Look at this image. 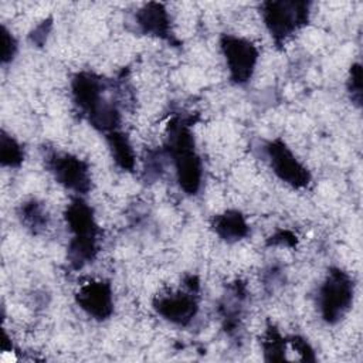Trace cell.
I'll list each match as a JSON object with an SVG mask.
<instances>
[{"label":"cell","mask_w":363,"mask_h":363,"mask_svg":"<svg viewBox=\"0 0 363 363\" xmlns=\"http://www.w3.org/2000/svg\"><path fill=\"white\" fill-rule=\"evenodd\" d=\"M105 139L115 164L125 172H132L136 164V156L129 138L118 129L106 133Z\"/></svg>","instance_id":"obj_13"},{"label":"cell","mask_w":363,"mask_h":363,"mask_svg":"<svg viewBox=\"0 0 363 363\" xmlns=\"http://www.w3.org/2000/svg\"><path fill=\"white\" fill-rule=\"evenodd\" d=\"M24 160L21 145L6 130L0 133V163L4 167H18Z\"/></svg>","instance_id":"obj_16"},{"label":"cell","mask_w":363,"mask_h":363,"mask_svg":"<svg viewBox=\"0 0 363 363\" xmlns=\"http://www.w3.org/2000/svg\"><path fill=\"white\" fill-rule=\"evenodd\" d=\"M45 166L55 182L77 193L86 194L91 190V173L85 160L68 152L51 150L45 155Z\"/></svg>","instance_id":"obj_6"},{"label":"cell","mask_w":363,"mask_h":363,"mask_svg":"<svg viewBox=\"0 0 363 363\" xmlns=\"http://www.w3.org/2000/svg\"><path fill=\"white\" fill-rule=\"evenodd\" d=\"M261 345H262L265 360L281 362L286 359L288 340L281 335V332L274 325H268Z\"/></svg>","instance_id":"obj_15"},{"label":"cell","mask_w":363,"mask_h":363,"mask_svg":"<svg viewBox=\"0 0 363 363\" xmlns=\"http://www.w3.org/2000/svg\"><path fill=\"white\" fill-rule=\"evenodd\" d=\"M190 121L174 116L166 128L164 153L172 159L180 189L186 194H197L203 180V164L196 150Z\"/></svg>","instance_id":"obj_1"},{"label":"cell","mask_w":363,"mask_h":363,"mask_svg":"<svg viewBox=\"0 0 363 363\" xmlns=\"http://www.w3.org/2000/svg\"><path fill=\"white\" fill-rule=\"evenodd\" d=\"M213 231L225 242H235L250 234L245 216L238 210H225L211 220Z\"/></svg>","instance_id":"obj_12"},{"label":"cell","mask_w":363,"mask_h":363,"mask_svg":"<svg viewBox=\"0 0 363 363\" xmlns=\"http://www.w3.org/2000/svg\"><path fill=\"white\" fill-rule=\"evenodd\" d=\"M186 288L187 291L167 292L156 296L153 299V309L156 313L173 325L187 326L199 312V289Z\"/></svg>","instance_id":"obj_9"},{"label":"cell","mask_w":363,"mask_h":363,"mask_svg":"<svg viewBox=\"0 0 363 363\" xmlns=\"http://www.w3.org/2000/svg\"><path fill=\"white\" fill-rule=\"evenodd\" d=\"M309 13L311 3L303 0H268L261 4L264 24L278 47L308 24Z\"/></svg>","instance_id":"obj_3"},{"label":"cell","mask_w":363,"mask_h":363,"mask_svg":"<svg viewBox=\"0 0 363 363\" xmlns=\"http://www.w3.org/2000/svg\"><path fill=\"white\" fill-rule=\"evenodd\" d=\"M0 47H1V51H0V60H1V64L6 65L9 62L13 61V58L16 57V52H17V41L14 38V35L9 31V28L6 26L1 24L0 27Z\"/></svg>","instance_id":"obj_17"},{"label":"cell","mask_w":363,"mask_h":363,"mask_svg":"<svg viewBox=\"0 0 363 363\" xmlns=\"http://www.w3.org/2000/svg\"><path fill=\"white\" fill-rule=\"evenodd\" d=\"M75 302L89 318L106 320L113 313V292L109 281L91 279L75 292Z\"/></svg>","instance_id":"obj_10"},{"label":"cell","mask_w":363,"mask_h":363,"mask_svg":"<svg viewBox=\"0 0 363 363\" xmlns=\"http://www.w3.org/2000/svg\"><path fill=\"white\" fill-rule=\"evenodd\" d=\"M354 298L352 277L339 267H332L318 291V308L320 318L328 325H336L350 311Z\"/></svg>","instance_id":"obj_4"},{"label":"cell","mask_w":363,"mask_h":363,"mask_svg":"<svg viewBox=\"0 0 363 363\" xmlns=\"http://www.w3.org/2000/svg\"><path fill=\"white\" fill-rule=\"evenodd\" d=\"M264 150L274 174L281 182L294 189H305L309 186L312 180L311 172L302 162H299L282 139L277 138L268 140L264 145Z\"/></svg>","instance_id":"obj_7"},{"label":"cell","mask_w":363,"mask_h":363,"mask_svg":"<svg viewBox=\"0 0 363 363\" xmlns=\"http://www.w3.org/2000/svg\"><path fill=\"white\" fill-rule=\"evenodd\" d=\"M286 340H288V345L301 356V360L315 362L313 349H312V346L309 345V342L305 337L294 335V336L286 337Z\"/></svg>","instance_id":"obj_19"},{"label":"cell","mask_w":363,"mask_h":363,"mask_svg":"<svg viewBox=\"0 0 363 363\" xmlns=\"http://www.w3.org/2000/svg\"><path fill=\"white\" fill-rule=\"evenodd\" d=\"M51 24H52V23H51V18L41 21V23L31 31L30 40H31L34 44H37V45H43V44L45 43V40H47V35H48L50 30H51Z\"/></svg>","instance_id":"obj_20"},{"label":"cell","mask_w":363,"mask_h":363,"mask_svg":"<svg viewBox=\"0 0 363 363\" xmlns=\"http://www.w3.org/2000/svg\"><path fill=\"white\" fill-rule=\"evenodd\" d=\"M18 218L21 224L33 234L43 233L48 225V214L43 203L35 199L21 203L18 208Z\"/></svg>","instance_id":"obj_14"},{"label":"cell","mask_w":363,"mask_h":363,"mask_svg":"<svg viewBox=\"0 0 363 363\" xmlns=\"http://www.w3.org/2000/svg\"><path fill=\"white\" fill-rule=\"evenodd\" d=\"M108 89L106 81L91 71H79L71 79L72 101L81 115L89 121L102 108L112 102L106 98L105 91Z\"/></svg>","instance_id":"obj_8"},{"label":"cell","mask_w":363,"mask_h":363,"mask_svg":"<svg viewBox=\"0 0 363 363\" xmlns=\"http://www.w3.org/2000/svg\"><path fill=\"white\" fill-rule=\"evenodd\" d=\"M296 244V237L288 231V230H281L275 233L274 235L269 237L268 245H285V247H294Z\"/></svg>","instance_id":"obj_21"},{"label":"cell","mask_w":363,"mask_h":363,"mask_svg":"<svg viewBox=\"0 0 363 363\" xmlns=\"http://www.w3.org/2000/svg\"><path fill=\"white\" fill-rule=\"evenodd\" d=\"M64 218L71 233L67 259L72 269H81L92 262L99 251L96 224L92 207L81 197H72L64 211Z\"/></svg>","instance_id":"obj_2"},{"label":"cell","mask_w":363,"mask_h":363,"mask_svg":"<svg viewBox=\"0 0 363 363\" xmlns=\"http://www.w3.org/2000/svg\"><path fill=\"white\" fill-rule=\"evenodd\" d=\"M220 50L225 60L230 81L235 85L247 84L257 67L259 51L257 45L235 34H223L220 37Z\"/></svg>","instance_id":"obj_5"},{"label":"cell","mask_w":363,"mask_h":363,"mask_svg":"<svg viewBox=\"0 0 363 363\" xmlns=\"http://www.w3.org/2000/svg\"><path fill=\"white\" fill-rule=\"evenodd\" d=\"M135 21L142 34L164 40L170 44H179L172 31L170 16L164 4L156 1L143 4L136 11Z\"/></svg>","instance_id":"obj_11"},{"label":"cell","mask_w":363,"mask_h":363,"mask_svg":"<svg viewBox=\"0 0 363 363\" xmlns=\"http://www.w3.org/2000/svg\"><path fill=\"white\" fill-rule=\"evenodd\" d=\"M347 92L350 95L352 102L360 106L362 105V65L359 62H354L349 69Z\"/></svg>","instance_id":"obj_18"}]
</instances>
